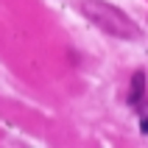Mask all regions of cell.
Here are the masks:
<instances>
[{
  "mask_svg": "<svg viewBox=\"0 0 148 148\" xmlns=\"http://www.w3.org/2000/svg\"><path fill=\"white\" fill-rule=\"evenodd\" d=\"M81 14L87 17L92 25H98L103 34H109L112 39L137 42L143 36L140 25L134 23L126 11H120L117 6H112L106 0H81Z\"/></svg>",
  "mask_w": 148,
  "mask_h": 148,
  "instance_id": "1",
  "label": "cell"
},
{
  "mask_svg": "<svg viewBox=\"0 0 148 148\" xmlns=\"http://www.w3.org/2000/svg\"><path fill=\"white\" fill-rule=\"evenodd\" d=\"M143 98H145V75H143V73H134V78H132V87H129V95H126V101H129V106H132V109H140Z\"/></svg>",
  "mask_w": 148,
  "mask_h": 148,
  "instance_id": "2",
  "label": "cell"
}]
</instances>
